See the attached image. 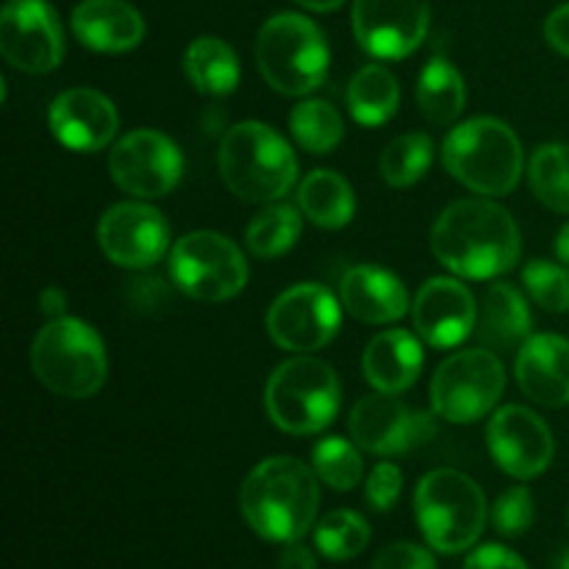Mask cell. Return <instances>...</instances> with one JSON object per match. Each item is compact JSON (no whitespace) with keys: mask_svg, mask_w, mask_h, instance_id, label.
Instances as JSON below:
<instances>
[{"mask_svg":"<svg viewBox=\"0 0 569 569\" xmlns=\"http://www.w3.org/2000/svg\"><path fill=\"white\" fill-rule=\"evenodd\" d=\"M431 250L453 276L489 281L520 261V226L489 198H461L433 222Z\"/></svg>","mask_w":569,"mask_h":569,"instance_id":"obj_1","label":"cell"},{"mask_svg":"<svg viewBox=\"0 0 569 569\" xmlns=\"http://www.w3.org/2000/svg\"><path fill=\"white\" fill-rule=\"evenodd\" d=\"M320 478L295 456H272L256 465L239 489L244 522L270 542H298L311 531L320 509Z\"/></svg>","mask_w":569,"mask_h":569,"instance_id":"obj_2","label":"cell"},{"mask_svg":"<svg viewBox=\"0 0 569 569\" xmlns=\"http://www.w3.org/2000/svg\"><path fill=\"white\" fill-rule=\"evenodd\" d=\"M442 164L461 187L483 198H503L520 183L526 156L515 128L498 117H472L450 128Z\"/></svg>","mask_w":569,"mask_h":569,"instance_id":"obj_3","label":"cell"},{"mask_svg":"<svg viewBox=\"0 0 569 569\" xmlns=\"http://www.w3.org/2000/svg\"><path fill=\"white\" fill-rule=\"evenodd\" d=\"M226 187L244 203H276L298 183V159L272 126L244 120L228 128L217 153Z\"/></svg>","mask_w":569,"mask_h":569,"instance_id":"obj_4","label":"cell"},{"mask_svg":"<svg viewBox=\"0 0 569 569\" xmlns=\"http://www.w3.org/2000/svg\"><path fill=\"white\" fill-rule=\"evenodd\" d=\"M31 367L44 389L59 398L87 400L103 389L109 376L106 345L78 317L50 320L31 345Z\"/></svg>","mask_w":569,"mask_h":569,"instance_id":"obj_5","label":"cell"},{"mask_svg":"<svg viewBox=\"0 0 569 569\" xmlns=\"http://www.w3.org/2000/svg\"><path fill=\"white\" fill-rule=\"evenodd\" d=\"M256 64L276 92L300 98L326 81L331 50L326 33L311 17L281 11L261 26L256 39Z\"/></svg>","mask_w":569,"mask_h":569,"instance_id":"obj_6","label":"cell"},{"mask_svg":"<svg viewBox=\"0 0 569 569\" xmlns=\"http://www.w3.org/2000/svg\"><path fill=\"white\" fill-rule=\"evenodd\" d=\"M415 515L422 537L439 553H461L487 528V498L470 476L459 470H431L415 489Z\"/></svg>","mask_w":569,"mask_h":569,"instance_id":"obj_7","label":"cell"},{"mask_svg":"<svg viewBox=\"0 0 569 569\" xmlns=\"http://www.w3.org/2000/svg\"><path fill=\"white\" fill-rule=\"evenodd\" d=\"M342 387L331 365L300 353L276 367L264 389V409L272 426L295 437L320 433L337 420Z\"/></svg>","mask_w":569,"mask_h":569,"instance_id":"obj_8","label":"cell"},{"mask_svg":"<svg viewBox=\"0 0 569 569\" xmlns=\"http://www.w3.org/2000/svg\"><path fill=\"white\" fill-rule=\"evenodd\" d=\"M172 283L200 303H222L237 298L248 283V261L242 248L226 233H183L170 250Z\"/></svg>","mask_w":569,"mask_h":569,"instance_id":"obj_9","label":"cell"},{"mask_svg":"<svg viewBox=\"0 0 569 569\" xmlns=\"http://www.w3.org/2000/svg\"><path fill=\"white\" fill-rule=\"evenodd\" d=\"M506 389L503 361L495 350L472 348L448 356L431 381L433 415L453 426H467L498 406Z\"/></svg>","mask_w":569,"mask_h":569,"instance_id":"obj_10","label":"cell"},{"mask_svg":"<svg viewBox=\"0 0 569 569\" xmlns=\"http://www.w3.org/2000/svg\"><path fill=\"white\" fill-rule=\"evenodd\" d=\"M109 176L122 192L133 198H164L183 176L181 148L167 133L137 128L111 144Z\"/></svg>","mask_w":569,"mask_h":569,"instance_id":"obj_11","label":"cell"},{"mask_svg":"<svg viewBox=\"0 0 569 569\" xmlns=\"http://www.w3.org/2000/svg\"><path fill=\"white\" fill-rule=\"evenodd\" d=\"M342 326V306L322 283H298L272 300L267 311V333L289 353L322 350Z\"/></svg>","mask_w":569,"mask_h":569,"instance_id":"obj_12","label":"cell"},{"mask_svg":"<svg viewBox=\"0 0 569 569\" xmlns=\"http://www.w3.org/2000/svg\"><path fill=\"white\" fill-rule=\"evenodd\" d=\"M350 437L372 456H400L437 437V415L417 411L395 395L376 392L350 411Z\"/></svg>","mask_w":569,"mask_h":569,"instance_id":"obj_13","label":"cell"},{"mask_svg":"<svg viewBox=\"0 0 569 569\" xmlns=\"http://www.w3.org/2000/svg\"><path fill=\"white\" fill-rule=\"evenodd\" d=\"M0 53L14 70L42 76L64 59V31L48 0H9L0 11Z\"/></svg>","mask_w":569,"mask_h":569,"instance_id":"obj_14","label":"cell"},{"mask_svg":"<svg viewBox=\"0 0 569 569\" xmlns=\"http://www.w3.org/2000/svg\"><path fill=\"white\" fill-rule=\"evenodd\" d=\"M98 242L106 259L128 270H148L170 253V222L156 206L126 200L103 211Z\"/></svg>","mask_w":569,"mask_h":569,"instance_id":"obj_15","label":"cell"},{"mask_svg":"<svg viewBox=\"0 0 569 569\" xmlns=\"http://www.w3.org/2000/svg\"><path fill=\"white\" fill-rule=\"evenodd\" d=\"M353 37L367 56L398 61L415 53L428 33L426 0H353Z\"/></svg>","mask_w":569,"mask_h":569,"instance_id":"obj_16","label":"cell"},{"mask_svg":"<svg viewBox=\"0 0 569 569\" xmlns=\"http://www.w3.org/2000/svg\"><path fill=\"white\" fill-rule=\"evenodd\" d=\"M487 448L503 472L517 481L542 476L556 453L548 422L526 406H503L487 426Z\"/></svg>","mask_w":569,"mask_h":569,"instance_id":"obj_17","label":"cell"},{"mask_svg":"<svg viewBox=\"0 0 569 569\" xmlns=\"http://www.w3.org/2000/svg\"><path fill=\"white\" fill-rule=\"evenodd\" d=\"M411 317L422 342L448 350L476 333V295L459 278L437 276L426 281L411 303Z\"/></svg>","mask_w":569,"mask_h":569,"instance_id":"obj_18","label":"cell"},{"mask_svg":"<svg viewBox=\"0 0 569 569\" xmlns=\"http://www.w3.org/2000/svg\"><path fill=\"white\" fill-rule=\"evenodd\" d=\"M48 126L61 148L76 150V153H98L109 148L111 139L117 137L120 114L103 92L76 87L61 92L50 103Z\"/></svg>","mask_w":569,"mask_h":569,"instance_id":"obj_19","label":"cell"},{"mask_svg":"<svg viewBox=\"0 0 569 569\" xmlns=\"http://www.w3.org/2000/svg\"><path fill=\"white\" fill-rule=\"evenodd\" d=\"M515 376L522 395L545 409L569 403V339L559 333H531L517 350Z\"/></svg>","mask_w":569,"mask_h":569,"instance_id":"obj_20","label":"cell"},{"mask_svg":"<svg viewBox=\"0 0 569 569\" xmlns=\"http://www.w3.org/2000/svg\"><path fill=\"white\" fill-rule=\"evenodd\" d=\"M78 42L98 53H128L144 39V20L128 0H81L70 17Z\"/></svg>","mask_w":569,"mask_h":569,"instance_id":"obj_21","label":"cell"},{"mask_svg":"<svg viewBox=\"0 0 569 569\" xmlns=\"http://www.w3.org/2000/svg\"><path fill=\"white\" fill-rule=\"evenodd\" d=\"M339 300L356 320L389 326L409 311V292L395 272L376 264L350 267L339 283Z\"/></svg>","mask_w":569,"mask_h":569,"instance_id":"obj_22","label":"cell"},{"mask_svg":"<svg viewBox=\"0 0 569 569\" xmlns=\"http://www.w3.org/2000/svg\"><path fill=\"white\" fill-rule=\"evenodd\" d=\"M422 365H426V356H422L420 339L403 328H389L372 337L361 356L367 383L376 392L387 395H400L415 387Z\"/></svg>","mask_w":569,"mask_h":569,"instance_id":"obj_23","label":"cell"},{"mask_svg":"<svg viewBox=\"0 0 569 569\" xmlns=\"http://www.w3.org/2000/svg\"><path fill=\"white\" fill-rule=\"evenodd\" d=\"M531 309H528L526 295L511 283L498 281L483 289L478 300L476 337L495 353L506 350H520L526 339L531 337Z\"/></svg>","mask_w":569,"mask_h":569,"instance_id":"obj_24","label":"cell"},{"mask_svg":"<svg viewBox=\"0 0 569 569\" xmlns=\"http://www.w3.org/2000/svg\"><path fill=\"white\" fill-rule=\"evenodd\" d=\"M298 209L320 228H345L356 214L353 187L333 170H311L298 187Z\"/></svg>","mask_w":569,"mask_h":569,"instance_id":"obj_25","label":"cell"},{"mask_svg":"<svg viewBox=\"0 0 569 569\" xmlns=\"http://www.w3.org/2000/svg\"><path fill=\"white\" fill-rule=\"evenodd\" d=\"M183 72L198 92L220 98L239 83V59L228 42L217 37H198L183 53Z\"/></svg>","mask_w":569,"mask_h":569,"instance_id":"obj_26","label":"cell"},{"mask_svg":"<svg viewBox=\"0 0 569 569\" xmlns=\"http://www.w3.org/2000/svg\"><path fill=\"white\" fill-rule=\"evenodd\" d=\"M417 106L431 126H450L467 106V83L448 59H431L417 78Z\"/></svg>","mask_w":569,"mask_h":569,"instance_id":"obj_27","label":"cell"},{"mask_svg":"<svg viewBox=\"0 0 569 569\" xmlns=\"http://www.w3.org/2000/svg\"><path fill=\"white\" fill-rule=\"evenodd\" d=\"M400 106V83L387 67L365 64L348 87V109L365 128H378L395 117Z\"/></svg>","mask_w":569,"mask_h":569,"instance_id":"obj_28","label":"cell"},{"mask_svg":"<svg viewBox=\"0 0 569 569\" xmlns=\"http://www.w3.org/2000/svg\"><path fill=\"white\" fill-rule=\"evenodd\" d=\"M303 233V211L289 203H267L244 231V244L256 259H278L298 244Z\"/></svg>","mask_w":569,"mask_h":569,"instance_id":"obj_29","label":"cell"},{"mask_svg":"<svg viewBox=\"0 0 569 569\" xmlns=\"http://www.w3.org/2000/svg\"><path fill=\"white\" fill-rule=\"evenodd\" d=\"M289 133L309 153H331L345 137V122L328 100H300L289 114Z\"/></svg>","mask_w":569,"mask_h":569,"instance_id":"obj_30","label":"cell"},{"mask_svg":"<svg viewBox=\"0 0 569 569\" xmlns=\"http://www.w3.org/2000/svg\"><path fill=\"white\" fill-rule=\"evenodd\" d=\"M433 164V142L428 133L411 131L400 133L392 142L383 148L381 159H378V170L381 178L389 187H411L420 178H426V172Z\"/></svg>","mask_w":569,"mask_h":569,"instance_id":"obj_31","label":"cell"},{"mask_svg":"<svg viewBox=\"0 0 569 569\" xmlns=\"http://www.w3.org/2000/svg\"><path fill=\"white\" fill-rule=\"evenodd\" d=\"M528 183L548 209L569 214V144L548 142L528 161Z\"/></svg>","mask_w":569,"mask_h":569,"instance_id":"obj_32","label":"cell"},{"mask_svg":"<svg viewBox=\"0 0 569 569\" xmlns=\"http://www.w3.org/2000/svg\"><path fill=\"white\" fill-rule=\"evenodd\" d=\"M370 522L350 509H337L315 526V545L326 559L348 561L370 545Z\"/></svg>","mask_w":569,"mask_h":569,"instance_id":"obj_33","label":"cell"},{"mask_svg":"<svg viewBox=\"0 0 569 569\" xmlns=\"http://www.w3.org/2000/svg\"><path fill=\"white\" fill-rule=\"evenodd\" d=\"M311 470L337 492H350L365 476L359 445L342 437H326L311 450Z\"/></svg>","mask_w":569,"mask_h":569,"instance_id":"obj_34","label":"cell"},{"mask_svg":"<svg viewBox=\"0 0 569 569\" xmlns=\"http://www.w3.org/2000/svg\"><path fill=\"white\" fill-rule=\"evenodd\" d=\"M522 283H526L528 295L533 303L542 306L545 311H556L565 315L569 311V270L567 264H556L548 259H533L528 261L522 270Z\"/></svg>","mask_w":569,"mask_h":569,"instance_id":"obj_35","label":"cell"},{"mask_svg":"<svg viewBox=\"0 0 569 569\" xmlns=\"http://www.w3.org/2000/svg\"><path fill=\"white\" fill-rule=\"evenodd\" d=\"M533 522V495L528 487H511L495 500L492 526L503 537H522Z\"/></svg>","mask_w":569,"mask_h":569,"instance_id":"obj_36","label":"cell"},{"mask_svg":"<svg viewBox=\"0 0 569 569\" xmlns=\"http://www.w3.org/2000/svg\"><path fill=\"white\" fill-rule=\"evenodd\" d=\"M400 492H403V472L395 467L392 461H381L372 467L370 478H367V503L376 511H389L398 503Z\"/></svg>","mask_w":569,"mask_h":569,"instance_id":"obj_37","label":"cell"},{"mask_svg":"<svg viewBox=\"0 0 569 569\" xmlns=\"http://www.w3.org/2000/svg\"><path fill=\"white\" fill-rule=\"evenodd\" d=\"M372 569H437V559L422 545L392 542L378 550Z\"/></svg>","mask_w":569,"mask_h":569,"instance_id":"obj_38","label":"cell"},{"mask_svg":"<svg viewBox=\"0 0 569 569\" xmlns=\"http://www.w3.org/2000/svg\"><path fill=\"white\" fill-rule=\"evenodd\" d=\"M465 569H528V565L503 545H481L467 556Z\"/></svg>","mask_w":569,"mask_h":569,"instance_id":"obj_39","label":"cell"},{"mask_svg":"<svg viewBox=\"0 0 569 569\" xmlns=\"http://www.w3.org/2000/svg\"><path fill=\"white\" fill-rule=\"evenodd\" d=\"M545 39H548V44L556 53L569 59V3L550 11L548 22H545Z\"/></svg>","mask_w":569,"mask_h":569,"instance_id":"obj_40","label":"cell"},{"mask_svg":"<svg viewBox=\"0 0 569 569\" xmlns=\"http://www.w3.org/2000/svg\"><path fill=\"white\" fill-rule=\"evenodd\" d=\"M278 569H317V559L309 548L298 542H289L283 548L281 559H278Z\"/></svg>","mask_w":569,"mask_h":569,"instance_id":"obj_41","label":"cell"},{"mask_svg":"<svg viewBox=\"0 0 569 569\" xmlns=\"http://www.w3.org/2000/svg\"><path fill=\"white\" fill-rule=\"evenodd\" d=\"M39 309L42 315H48L50 320H59V317L67 315V295L61 292L59 287H48L39 295Z\"/></svg>","mask_w":569,"mask_h":569,"instance_id":"obj_42","label":"cell"},{"mask_svg":"<svg viewBox=\"0 0 569 569\" xmlns=\"http://www.w3.org/2000/svg\"><path fill=\"white\" fill-rule=\"evenodd\" d=\"M295 3L303 6V9H309V11H320V14H326V11L339 9L345 0H295Z\"/></svg>","mask_w":569,"mask_h":569,"instance_id":"obj_43","label":"cell"},{"mask_svg":"<svg viewBox=\"0 0 569 569\" xmlns=\"http://www.w3.org/2000/svg\"><path fill=\"white\" fill-rule=\"evenodd\" d=\"M556 256H559L561 264L569 267V222L561 228L559 237H556Z\"/></svg>","mask_w":569,"mask_h":569,"instance_id":"obj_44","label":"cell"},{"mask_svg":"<svg viewBox=\"0 0 569 569\" xmlns=\"http://www.w3.org/2000/svg\"><path fill=\"white\" fill-rule=\"evenodd\" d=\"M556 569H569V550H565L559 559V565H556Z\"/></svg>","mask_w":569,"mask_h":569,"instance_id":"obj_45","label":"cell"}]
</instances>
